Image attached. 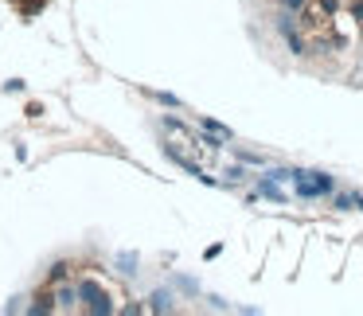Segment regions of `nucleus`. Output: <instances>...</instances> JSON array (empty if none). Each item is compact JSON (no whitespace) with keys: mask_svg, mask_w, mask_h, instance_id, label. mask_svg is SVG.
<instances>
[]
</instances>
